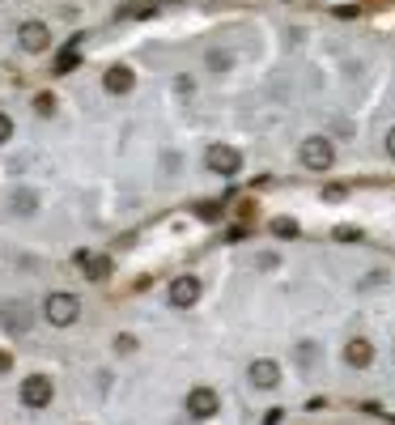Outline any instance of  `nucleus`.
Here are the masks:
<instances>
[{
    "label": "nucleus",
    "instance_id": "f03ea898",
    "mask_svg": "<svg viewBox=\"0 0 395 425\" xmlns=\"http://www.w3.org/2000/svg\"><path fill=\"white\" fill-rule=\"evenodd\" d=\"M43 315H47V324L68 328V324L81 319V298H72V294H51V298L43 302Z\"/></svg>",
    "mask_w": 395,
    "mask_h": 425
},
{
    "label": "nucleus",
    "instance_id": "1a4fd4ad",
    "mask_svg": "<svg viewBox=\"0 0 395 425\" xmlns=\"http://www.w3.org/2000/svg\"><path fill=\"white\" fill-rule=\"evenodd\" d=\"M0 319H4V328H9V332H26V328L34 324V311H30L26 302H9V307L0 311Z\"/></svg>",
    "mask_w": 395,
    "mask_h": 425
},
{
    "label": "nucleus",
    "instance_id": "9d476101",
    "mask_svg": "<svg viewBox=\"0 0 395 425\" xmlns=\"http://www.w3.org/2000/svg\"><path fill=\"white\" fill-rule=\"evenodd\" d=\"M77 264H81V272H85L89 281H106V277H111V260H106V255L81 251V255H77Z\"/></svg>",
    "mask_w": 395,
    "mask_h": 425
},
{
    "label": "nucleus",
    "instance_id": "6e6552de",
    "mask_svg": "<svg viewBox=\"0 0 395 425\" xmlns=\"http://www.w3.org/2000/svg\"><path fill=\"white\" fill-rule=\"evenodd\" d=\"M132 85H136V72H132L128 64H111V68L102 72V89H106V94H128Z\"/></svg>",
    "mask_w": 395,
    "mask_h": 425
},
{
    "label": "nucleus",
    "instance_id": "f3484780",
    "mask_svg": "<svg viewBox=\"0 0 395 425\" xmlns=\"http://www.w3.org/2000/svg\"><path fill=\"white\" fill-rule=\"evenodd\" d=\"M115 349H119V353H132V349H136V336H128V332L115 336Z\"/></svg>",
    "mask_w": 395,
    "mask_h": 425
},
{
    "label": "nucleus",
    "instance_id": "4be33fe9",
    "mask_svg": "<svg viewBox=\"0 0 395 425\" xmlns=\"http://www.w3.org/2000/svg\"><path fill=\"white\" fill-rule=\"evenodd\" d=\"M4 370H13V353H4V349H0V375H4Z\"/></svg>",
    "mask_w": 395,
    "mask_h": 425
},
{
    "label": "nucleus",
    "instance_id": "6ab92c4d",
    "mask_svg": "<svg viewBox=\"0 0 395 425\" xmlns=\"http://www.w3.org/2000/svg\"><path fill=\"white\" fill-rule=\"evenodd\" d=\"M196 213H200V217H204V221H217V217H221V209H217V204H200V209H196Z\"/></svg>",
    "mask_w": 395,
    "mask_h": 425
},
{
    "label": "nucleus",
    "instance_id": "aec40b11",
    "mask_svg": "<svg viewBox=\"0 0 395 425\" xmlns=\"http://www.w3.org/2000/svg\"><path fill=\"white\" fill-rule=\"evenodd\" d=\"M9 136H13V119H9V115H0V145H4Z\"/></svg>",
    "mask_w": 395,
    "mask_h": 425
},
{
    "label": "nucleus",
    "instance_id": "dca6fc26",
    "mask_svg": "<svg viewBox=\"0 0 395 425\" xmlns=\"http://www.w3.org/2000/svg\"><path fill=\"white\" fill-rule=\"evenodd\" d=\"M34 111H38V115H51V111H55V98H51V94H38V98H34Z\"/></svg>",
    "mask_w": 395,
    "mask_h": 425
},
{
    "label": "nucleus",
    "instance_id": "5701e85b",
    "mask_svg": "<svg viewBox=\"0 0 395 425\" xmlns=\"http://www.w3.org/2000/svg\"><path fill=\"white\" fill-rule=\"evenodd\" d=\"M387 153H391V158H395V128H391V132H387Z\"/></svg>",
    "mask_w": 395,
    "mask_h": 425
},
{
    "label": "nucleus",
    "instance_id": "9b49d317",
    "mask_svg": "<svg viewBox=\"0 0 395 425\" xmlns=\"http://www.w3.org/2000/svg\"><path fill=\"white\" fill-rule=\"evenodd\" d=\"M251 383H255V387H277V383H281V366L268 362V358L251 362Z\"/></svg>",
    "mask_w": 395,
    "mask_h": 425
},
{
    "label": "nucleus",
    "instance_id": "0eeeda50",
    "mask_svg": "<svg viewBox=\"0 0 395 425\" xmlns=\"http://www.w3.org/2000/svg\"><path fill=\"white\" fill-rule=\"evenodd\" d=\"M17 43H21V51H47L51 47V34H47V26L43 21H21V30H17Z\"/></svg>",
    "mask_w": 395,
    "mask_h": 425
},
{
    "label": "nucleus",
    "instance_id": "4468645a",
    "mask_svg": "<svg viewBox=\"0 0 395 425\" xmlns=\"http://www.w3.org/2000/svg\"><path fill=\"white\" fill-rule=\"evenodd\" d=\"M81 64V55H77V47H64L60 51V60H55V72H72Z\"/></svg>",
    "mask_w": 395,
    "mask_h": 425
},
{
    "label": "nucleus",
    "instance_id": "39448f33",
    "mask_svg": "<svg viewBox=\"0 0 395 425\" xmlns=\"http://www.w3.org/2000/svg\"><path fill=\"white\" fill-rule=\"evenodd\" d=\"M21 404L26 409H47L51 404V379L47 375H30L21 383Z\"/></svg>",
    "mask_w": 395,
    "mask_h": 425
},
{
    "label": "nucleus",
    "instance_id": "2eb2a0df",
    "mask_svg": "<svg viewBox=\"0 0 395 425\" xmlns=\"http://www.w3.org/2000/svg\"><path fill=\"white\" fill-rule=\"evenodd\" d=\"M272 234H277V238H294V234H298V221H289V217H277V221H272Z\"/></svg>",
    "mask_w": 395,
    "mask_h": 425
},
{
    "label": "nucleus",
    "instance_id": "f257e3e1",
    "mask_svg": "<svg viewBox=\"0 0 395 425\" xmlns=\"http://www.w3.org/2000/svg\"><path fill=\"white\" fill-rule=\"evenodd\" d=\"M298 158H302V166H306V170H319V175H323V170H332L336 149H332V140H328V136H306Z\"/></svg>",
    "mask_w": 395,
    "mask_h": 425
},
{
    "label": "nucleus",
    "instance_id": "7ed1b4c3",
    "mask_svg": "<svg viewBox=\"0 0 395 425\" xmlns=\"http://www.w3.org/2000/svg\"><path fill=\"white\" fill-rule=\"evenodd\" d=\"M204 162H208L213 175H238V170H243V153H238L234 145H213V149L204 153Z\"/></svg>",
    "mask_w": 395,
    "mask_h": 425
},
{
    "label": "nucleus",
    "instance_id": "f8f14e48",
    "mask_svg": "<svg viewBox=\"0 0 395 425\" xmlns=\"http://www.w3.org/2000/svg\"><path fill=\"white\" fill-rule=\"evenodd\" d=\"M345 362H349V366H370V362H374V349H370V341H362V336H357V341H349V349H345Z\"/></svg>",
    "mask_w": 395,
    "mask_h": 425
},
{
    "label": "nucleus",
    "instance_id": "a211bd4d",
    "mask_svg": "<svg viewBox=\"0 0 395 425\" xmlns=\"http://www.w3.org/2000/svg\"><path fill=\"white\" fill-rule=\"evenodd\" d=\"M208 68H230V55H226V51H213V55H208Z\"/></svg>",
    "mask_w": 395,
    "mask_h": 425
},
{
    "label": "nucleus",
    "instance_id": "423d86ee",
    "mask_svg": "<svg viewBox=\"0 0 395 425\" xmlns=\"http://www.w3.org/2000/svg\"><path fill=\"white\" fill-rule=\"evenodd\" d=\"M196 302H200V277H174V281H170V307L187 311V307H196Z\"/></svg>",
    "mask_w": 395,
    "mask_h": 425
},
{
    "label": "nucleus",
    "instance_id": "ddd939ff",
    "mask_svg": "<svg viewBox=\"0 0 395 425\" xmlns=\"http://www.w3.org/2000/svg\"><path fill=\"white\" fill-rule=\"evenodd\" d=\"M34 209H38V196H34V192H17V196H13V213H21V217H30Z\"/></svg>",
    "mask_w": 395,
    "mask_h": 425
},
{
    "label": "nucleus",
    "instance_id": "20e7f679",
    "mask_svg": "<svg viewBox=\"0 0 395 425\" xmlns=\"http://www.w3.org/2000/svg\"><path fill=\"white\" fill-rule=\"evenodd\" d=\"M217 409H221V400H217V392H213V387H191V392H187V413H191L196 421L217 417Z\"/></svg>",
    "mask_w": 395,
    "mask_h": 425
},
{
    "label": "nucleus",
    "instance_id": "412c9836",
    "mask_svg": "<svg viewBox=\"0 0 395 425\" xmlns=\"http://www.w3.org/2000/svg\"><path fill=\"white\" fill-rule=\"evenodd\" d=\"M336 238H345V243H349V238H362V234H357L353 226H340V230H336Z\"/></svg>",
    "mask_w": 395,
    "mask_h": 425
}]
</instances>
